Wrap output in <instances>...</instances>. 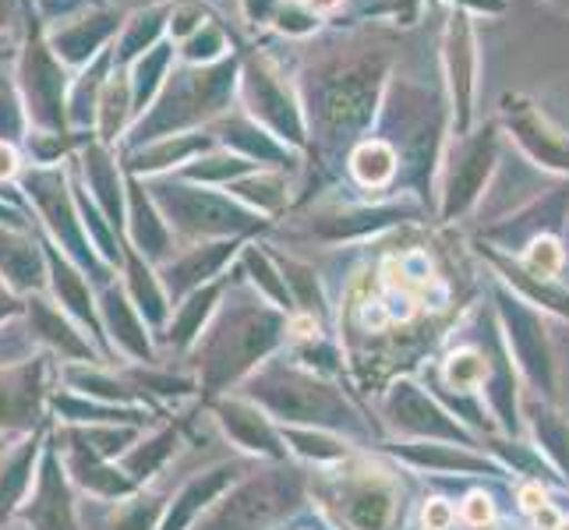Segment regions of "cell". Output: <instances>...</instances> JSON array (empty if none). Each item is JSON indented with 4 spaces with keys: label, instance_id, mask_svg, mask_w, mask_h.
Instances as JSON below:
<instances>
[{
    "label": "cell",
    "instance_id": "1",
    "mask_svg": "<svg viewBox=\"0 0 569 530\" xmlns=\"http://www.w3.org/2000/svg\"><path fill=\"white\" fill-rule=\"evenodd\" d=\"M305 78H311L308 82L311 124L329 142H340L371 124L379 107V92L389 78V57L382 50L358 47L326 57Z\"/></svg>",
    "mask_w": 569,
    "mask_h": 530
},
{
    "label": "cell",
    "instance_id": "2",
    "mask_svg": "<svg viewBox=\"0 0 569 530\" xmlns=\"http://www.w3.org/2000/svg\"><path fill=\"white\" fill-rule=\"evenodd\" d=\"M241 78V57H223L216 64H181L167 74L156 96V110L139 124V139L184 124H199L230 103L233 82Z\"/></svg>",
    "mask_w": 569,
    "mask_h": 530
},
{
    "label": "cell",
    "instance_id": "3",
    "mask_svg": "<svg viewBox=\"0 0 569 530\" xmlns=\"http://www.w3.org/2000/svg\"><path fill=\"white\" fill-rule=\"evenodd\" d=\"M241 89H244V103L248 110L266 121L280 139L290 142H305V113L301 103L293 100V92L287 89L283 74L277 64L262 57L259 50H248L241 57Z\"/></svg>",
    "mask_w": 569,
    "mask_h": 530
},
{
    "label": "cell",
    "instance_id": "4",
    "mask_svg": "<svg viewBox=\"0 0 569 530\" xmlns=\"http://www.w3.org/2000/svg\"><path fill=\"white\" fill-rule=\"evenodd\" d=\"M68 64L53 53L43 26L29 18V36L22 47V64H18V78H22V92L29 113L39 124H61L64 121V86H68Z\"/></svg>",
    "mask_w": 569,
    "mask_h": 530
},
{
    "label": "cell",
    "instance_id": "5",
    "mask_svg": "<svg viewBox=\"0 0 569 530\" xmlns=\"http://www.w3.org/2000/svg\"><path fill=\"white\" fill-rule=\"evenodd\" d=\"M442 68L449 100L457 110V131L467 134L470 117H475V92H478V36L470 26L467 8H449L442 29Z\"/></svg>",
    "mask_w": 569,
    "mask_h": 530
},
{
    "label": "cell",
    "instance_id": "6",
    "mask_svg": "<svg viewBox=\"0 0 569 530\" xmlns=\"http://www.w3.org/2000/svg\"><path fill=\"white\" fill-rule=\"evenodd\" d=\"M121 14L110 11V8H89L82 14L68 18V22L57 29V32H47L53 53L61 57L68 68H86L92 64L96 57L103 50H110V39L121 32Z\"/></svg>",
    "mask_w": 569,
    "mask_h": 530
},
{
    "label": "cell",
    "instance_id": "7",
    "mask_svg": "<svg viewBox=\"0 0 569 530\" xmlns=\"http://www.w3.org/2000/svg\"><path fill=\"white\" fill-rule=\"evenodd\" d=\"M502 113H506L509 128L517 131V139L531 149L538 160H545L548 167H569V139L545 121V113L531 100H523V96H506Z\"/></svg>",
    "mask_w": 569,
    "mask_h": 530
},
{
    "label": "cell",
    "instance_id": "8",
    "mask_svg": "<svg viewBox=\"0 0 569 530\" xmlns=\"http://www.w3.org/2000/svg\"><path fill=\"white\" fill-rule=\"evenodd\" d=\"M170 18H173V8L170 4H152V8L139 11V14H131L128 22L121 26V32H117L113 64L117 68H131L152 47H160V36H163Z\"/></svg>",
    "mask_w": 569,
    "mask_h": 530
},
{
    "label": "cell",
    "instance_id": "9",
    "mask_svg": "<svg viewBox=\"0 0 569 530\" xmlns=\"http://www.w3.org/2000/svg\"><path fill=\"white\" fill-rule=\"evenodd\" d=\"M178 47L173 43H160L152 47L146 57H139L128 71H131V89H134V110H146V103H152L156 96H160L167 74H170V61Z\"/></svg>",
    "mask_w": 569,
    "mask_h": 530
},
{
    "label": "cell",
    "instance_id": "10",
    "mask_svg": "<svg viewBox=\"0 0 569 530\" xmlns=\"http://www.w3.org/2000/svg\"><path fill=\"white\" fill-rule=\"evenodd\" d=\"M350 170H355V177L365 188H379L397 173V149L386 139H368L350 156Z\"/></svg>",
    "mask_w": 569,
    "mask_h": 530
},
{
    "label": "cell",
    "instance_id": "11",
    "mask_svg": "<svg viewBox=\"0 0 569 530\" xmlns=\"http://www.w3.org/2000/svg\"><path fill=\"white\" fill-rule=\"evenodd\" d=\"M178 53H181V61L184 64H216V61H223L227 57V32L223 26H216L212 18H206V22L188 32L184 39H178Z\"/></svg>",
    "mask_w": 569,
    "mask_h": 530
},
{
    "label": "cell",
    "instance_id": "12",
    "mask_svg": "<svg viewBox=\"0 0 569 530\" xmlns=\"http://www.w3.org/2000/svg\"><path fill=\"white\" fill-rule=\"evenodd\" d=\"M272 22H277V29L287 32V36H308V32L319 29V18L311 14L305 4H298V0H287V4H280V11H277Z\"/></svg>",
    "mask_w": 569,
    "mask_h": 530
},
{
    "label": "cell",
    "instance_id": "13",
    "mask_svg": "<svg viewBox=\"0 0 569 530\" xmlns=\"http://www.w3.org/2000/svg\"><path fill=\"white\" fill-rule=\"evenodd\" d=\"M527 266H531L535 272H541V277H556L559 266H562V248L556 241H535V248L527 251Z\"/></svg>",
    "mask_w": 569,
    "mask_h": 530
},
{
    "label": "cell",
    "instance_id": "14",
    "mask_svg": "<svg viewBox=\"0 0 569 530\" xmlns=\"http://www.w3.org/2000/svg\"><path fill=\"white\" fill-rule=\"evenodd\" d=\"M449 376H453V382H460V386H475L481 379V364L475 353H460V358H453Z\"/></svg>",
    "mask_w": 569,
    "mask_h": 530
},
{
    "label": "cell",
    "instance_id": "15",
    "mask_svg": "<svg viewBox=\"0 0 569 530\" xmlns=\"http://www.w3.org/2000/svg\"><path fill=\"white\" fill-rule=\"evenodd\" d=\"M11 121H18V96L8 82V74H0V131H8Z\"/></svg>",
    "mask_w": 569,
    "mask_h": 530
},
{
    "label": "cell",
    "instance_id": "16",
    "mask_svg": "<svg viewBox=\"0 0 569 530\" xmlns=\"http://www.w3.org/2000/svg\"><path fill=\"white\" fill-rule=\"evenodd\" d=\"M463 517L470 520V523H488V520H492V502H488L485 496H470L467 499V506H463Z\"/></svg>",
    "mask_w": 569,
    "mask_h": 530
},
{
    "label": "cell",
    "instance_id": "17",
    "mask_svg": "<svg viewBox=\"0 0 569 530\" xmlns=\"http://www.w3.org/2000/svg\"><path fill=\"white\" fill-rule=\"evenodd\" d=\"M449 520H453V509H449L446 502H431V506L425 509V527H428V530H446Z\"/></svg>",
    "mask_w": 569,
    "mask_h": 530
},
{
    "label": "cell",
    "instance_id": "18",
    "mask_svg": "<svg viewBox=\"0 0 569 530\" xmlns=\"http://www.w3.org/2000/svg\"><path fill=\"white\" fill-rule=\"evenodd\" d=\"M14 173H18V156L8 142H0V181H8Z\"/></svg>",
    "mask_w": 569,
    "mask_h": 530
},
{
    "label": "cell",
    "instance_id": "19",
    "mask_svg": "<svg viewBox=\"0 0 569 530\" xmlns=\"http://www.w3.org/2000/svg\"><path fill=\"white\" fill-rule=\"evenodd\" d=\"M457 8H475V11H485V14H499L506 4L502 0H453Z\"/></svg>",
    "mask_w": 569,
    "mask_h": 530
},
{
    "label": "cell",
    "instance_id": "20",
    "mask_svg": "<svg viewBox=\"0 0 569 530\" xmlns=\"http://www.w3.org/2000/svg\"><path fill=\"white\" fill-rule=\"evenodd\" d=\"M301 4L316 14V18H322V14H332V11H340L343 8V0H301Z\"/></svg>",
    "mask_w": 569,
    "mask_h": 530
},
{
    "label": "cell",
    "instance_id": "21",
    "mask_svg": "<svg viewBox=\"0 0 569 530\" xmlns=\"http://www.w3.org/2000/svg\"><path fill=\"white\" fill-rule=\"evenodd\" d=\"M520 499H523V509H527V513H541V509H545V496L538 492V488H523Z\"/></svg>",
    "mask_w": 569,
    "mask_h": 530
},
{
    "label": "cell",
    "instance_id": "22",
    "mask_svg": "<svg viewBox=\"0 0 569 530\" xmlns=\"http://www.w3.org/2000/svg\"><path fill=\"white\" fill-rule=\"evenodd\" d=\"M11 14H14V0H0V29H8Z\"/></svg>",
    "mask_w": 569,
    "mask_h": 530
},
{
    "label": "cell",
    "instance_id": "23",
    "mask_svg": "<svg viewBox=\"0 0 569 530\" xmlns=\"http://www.w3.org/2000/svg\"><path fill=\"white\" fill-rule=\"evenodd\" d=\"M552 4H559L562 11H569V0H552Z\"/></svg>",
    "mask_w": 569,
    "mask_h": 530
},
{
    "label": "cell",
    "instance_id": "24",
    "mask_svg": "<svg viewBox=\"0 0 569 530\" xmlns=\"http://www.w3.org/2000/svg\"><path fill=\"white\" fill-rule=\"evenodd\" d=\"M559 530H569V523H562V527H559Z\"/></svg>",
    "mask_w": 569,
    "mask_h": 530
}]
</instances>
